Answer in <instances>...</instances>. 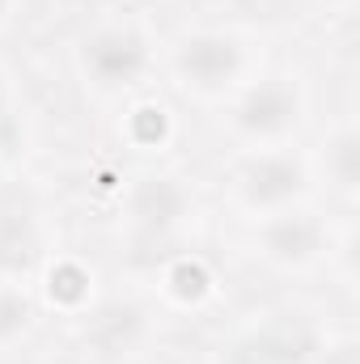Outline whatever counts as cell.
<instances>
[{"mask_svg":"<svg viewBox=\"0 0 360 364\" xmlns=\"http://www.w3.org/2000/svg\"><path fill=\"white\" fill-rule=\"evenodd\" d=\"M30 318H34V305L21 288H9L0 284V343H13L30 331Z\"/></svg>","mask_w":360,"mask_h":364,"instance_id":"10","label":"cell"},{"mask_svg":"<svg viewBox=\"0 0 360 364\" xmlns=\"http://www.w3.org/2000/svg\"><path fill=\"white\" fill-rule=\"evenodd\" d=\"M140 339H144V309L132 305V301L102 305L90 318V326H85V343L97 356H106V360H119V356L136 352Z\"/></svg>","mask_w":360,"mask_h":364,"instance_id":"5","label":"cell"},{"mask_svg":"<svg viewBox=\"0 0 360 364\" xmlns=\"http://www.w3.org/2000/svg\"><path fill=\"white\" fill-rule=\"evenodd\" d=\"M255 364H305L318 352V335L305 318H275L246 343Z\"/></svg>","mask_w":360,"mask_h":364,"instance_id":"6","label":"cell"},{"mask_svg":"<svg viewBox=\"0 0 360 364\" xmlns=\"http://www.w3.org/2000/svg\"><path fill=\"white\" fill-rule=\"evenodd\" d=\"M318 250H322V225L314 216H275L263 225V255L284 267H301Z\"/></svg>","mask_w":360,"mask_h":364,"instance_id":"8","label":"cell"},{"mask_svg":"<svg viewBox=\"0 0 360 364\" xmlns=\"http://www.w3.org/2000/svg\"><path fill=\"white\" fill-rule=\"evenodd\" d=\"M297 119H301V93L284 77H271V81L250 85V90L242 93L238 110H233V123L246 136H259V140H275V136L292 132Z\"/></svg>","mask_w":360,"mask_h":364,"instance_id":"1","label":"cell"},{"mask_svg":"<svg viewBox=\"0 0 360 364\" xmlns=\"http://www.w3.org/2000/svg\"><path fill=\"white\" fill-rule=\"evenodd\" d=\"M47 292H51V301H60V305H81V301L90 296V272H85L81 263L64 259V263H55L51 275H47Z\"/></svg>","mask_w":360,"mask_h":364,"instance_id":"11","label":"cell"},{"mask_svg":"<svg viewBox=\"0 0 360 364\" xmlns=\"http://www.w3.org/2000/svg\"><path fill=\"white\" fill-rule=\"evenodd\" d=\"M81 64L93 81L102 85H127L144 73L149 64V47L136 30H123V26H110V30H97L85 51H81Z\"/></svg>","mask_w":360,"mask_h":364,"instance_id":"2","label":"cell"},{"mask_svg":"<svg viewBox=\"0 0 360 364\" xmlns=\"http://www.w3.org/2000/svg\"><path fill=\"white\" fill-rule=\"evenodd\" d=\"M166 132H170V119H166L162 106H140V110L132 114V136H136L140 144H162Z\"/></svg>","mask_w":360,"mask_h":364,"instance_id":"14","label":"cell"},{"mask_svg":"<svg viewBox=\"0 0 360 364\" xmlns=\"http://www.w3.org/2000/svg\"><path fill=\"white\" fill-rule=\"evenodd\" d=\"M166 284H170V292H174L179 301H186V305H195V301H203V296L212 292V275H208L203 263H195V259L174 263L170 275H166Z\"/></svg>","mask_w":360,"mask_h":364,"instance_id":"12","label":"cell"},{"mask_svg":"<svg viewBox=\"0 0 360 364\" xmlns=\"http://www.w3.org/2000/svg\"><path fill=\"white\" fill-rule=\"evenodd\" d=\"M331 174L339 178V186H348V191L360 182V136L356 132L335 136V144H331Z\"/></svg>","mask_w":360,"mask_h":364,"instance_id":"13","label":"cell"},{"mask_svg":"<svg viewBox=\"0 0 360 364\" xmlns=\"http://www.w3.org/2000/svg\"><path fill=\"white\" fill-rule=\"evenodd\" d=\"M127 208H132V216H136L140 229H149V233H170L182 220V212H186V191H182L174 178L149 174V178H140L132 186Z\"/></svg>","mask_w":360,"mask_h":364,"instance_id":"7","label":"cell"},{"mask_svg":"<svg viewBox=\"0 0 360 364\" xmlns=\"http://www.w3.org/2000/svg\"><path fill=\"white\" fill-rule=\"evenodd\" d=\"M305 166L297 161V157H288V153H268V157H255V161H246L242 166V199L250 203V208H280V203H288V199H297L301 191H305Z\"/></svg>","mask_w":360,"mask_h":364,"instance_id":"4","label":"cell"},{"mask_svg":"<svg viewBox=\"0 0 360 364\" xmlns=\"http://www.w3.org/2000/svg\"><path fill=\"white\" fill-rule=\"evenodd\" d=\"M174 64H179L186 85L221 90L242 73V47L229 34H191V38H182Z\"/></svg>","mask_w":360,"mask_h":364,"instance_id":"3","label":"cell"},{"mask_svg":"<svg viewBox=\"0 0 360 364\" xmlns=\"http://www.w3.org/2000/svg\"><path fill=\"white\" fill-rule=\"evenodd\" d=\"M38 225L30 212H0V275H26L38 263Z\"/></svg>","mask_w":360,"mask_h":364,"instance_id":"9","label":"cell"},{"mask_svg":"<svg viewBox=\"0 0 360 364\" xmlns=\"http://www.w3.org/2000/svg\"><path fill=\"white\" fill-rule=\"evenodd\" d=\"M4 13H9V0H0V21H4Z\"/></svg>","mask_w":360,"mask_h":364,"instance_id":"15","label":"cell"}]
</instances>
